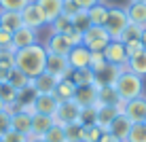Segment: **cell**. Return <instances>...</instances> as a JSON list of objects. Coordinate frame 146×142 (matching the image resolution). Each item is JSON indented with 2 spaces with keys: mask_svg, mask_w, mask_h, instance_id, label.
Masks as SVG:
<instances>
[{
  "mask_svg": "<svg viewBox=\"0 0 146 142\" xmlns=\"http://www.w3.org/2000/svg\"><path fill=\"white\" fill-rule=\"evenodd\" d=\"M123 104L125 102H121L119 106H98V119H95V125L102 127L104 131H108L110 123L114 121V117H117L119 113H123Z\"/></svg>",
  "mask_w": 146,
  "mask_h": 142,
  "instance_id": "obj_14",
  "label": "cell"
},
{
  "mask_svg": "<svg viewBox=\"0 0 146 142\" xmlns=\"http://www.w3.org/2000/svg\"><path fill=\"white\" fill-rule=\"evenodd\" d=\"M0 51H15L13 49V34L7 30H0Z\"/></svg>",
  "mask_w": 146,
  "mask_h": 142,
  "instance_id": "obj_43",
  "label": "cell"
},
{
  "mask_svg": "<svg viewBox=\"0 0 146 142\" xmlns=\"http://www.w3.org/2000/svg\"><path fill=\"white\" fill-rule=\"evenodd\" d=\"M108 11H110V7H108L106 2H98L95 7L89 9L87 15H89L91 26H104V23H106V19H108Z\"/></svg>",
  "mask_w": 146,
  "mask_h": 142,
  "instance_id": "obj_26",
  "label": "cell"
},
{
  "mask_svg": "<svg viewBox=\"0 0 146 142\" xmlns=\"http://www.w3.org/2000/svg\"><path fill=\"white\" fill-rule=\"evenodd\" d=\"M53 125H55L53 117L34 113V115H32V129H30V138H42V136L47 134Z\"/></svg>",
  "mask_w": 146,
  "mask_h": 142,
  "instance_id": "obj_16",
  "label": "cell"
},
{
  "mask_svg": "<svg viewBox=\"0 0 146 142\" xmlns=\"http://www.w3.org/2000/svg\"><path fill=\"white\" fill-rule=\"evenodd\" d=\"M2 110H4V104H2V100H0V113H2Z\"/></svg>",
  "mask_w": 146,
  "mask_h": 142,
  "instance_id": "obj_53",
  "label": "cell"
},
{
  "mask_svg": "<svg viewBox=\"0 0 146 142\" xmlns=\"http://www.w3.org/2000/svg\"><path fill=\"white\" fill-rule=\"evenodd\" d=\"M98 87V85H95ZM119 93L114 89V85H108V87H98V104L95 106H119Z\"/></svg>",
  "mask_w": 146,
  "mask_h": 142,
  "instance_id": "obj_23",
  "label": "cell"
},
{
  "mask_svg": "<svg viewBox=\"0 0 146 142\" xmlns=\"http://www.w3.org/2000/svg\"><path fill=\"white\" fill-rule=\"evenodd\" d=\"M7 129H11V115L7 110H2L0 113V134H4Z\"/></svg>",
  "mask_w": 146,
  "mask_h": 142,
  "instance_id": "obj_47",
  "label": "cell"
},
{
  "mask_svg": "<svg viewBox=\"0 0 146 142\" xmlns=\"http://www.w3.org/2000/svg\"><path fill=\"white\" fill-rule=\"evenodd\" d=\"M47 142H66V134H64V125H57L55 123L47 134L42 136Z\"/></svg>",
  "mask_w": 146,
  "mask_h": 142,
  "instance_id": "obj_40",
  "label": "cell"
},
{
  "mask_svg": "<svg viewBox=\"0 0 146 142\" xmlns=\"http://www.w3.org/2000/svg\"><path fill=\"white\" fill-rule=\"evenodd\" d=\"M38 43V30L34 28H28V26H21L19 30L13 32V49H26L30 45H36Z\"/></svg>",
  "mask_w": 146,
  "mask_h": 142,
  "instance_id": "obj_9",
  "label": "cell"
},
{
  "mask_svg": "<svg viewBox=\"0 0 146 142\" xmlns=\"http://www.w3.org/2000/svg\"><path fill=\"white\" fill-rule=\"evenodd\" d=\"M125 11H127V17L131 23L146 28V2H131Z\"/></svg>",
  "mask_w": 146,
  "mask_h": 142,
  "instance_id": "obj_25",
  "label": "cell"
},
{
  "mask_svg": "<svg viewBox=\"0 0 146 142\" xmlns=\"http://www.w3.org/2000/svg\"><path fill=\"white\" fill-rule=\"evenodd\" d=\"M114 140H117V138H114V136L110 134V131H104V134H102V138H100V142H114Z\"/></svg>",
  "mask_w": 146,
  "mask_h": 142,
  "instance_id": "obj_50",
  "label": "cell"
},
{
  "mask_svg": "<svg viewBox=\"0 0 146 142\" xmlns=\"http://www.w3.org/2000/svg\"><path fill=\"white\" fill-rule=\"evenodd\" d=\"M70 79L74 81L76 87H89V85H93L95 74H93V70H89V68H80V70H72Z\"/></svg>",
  "mask_w": 146,
  "mask_h": 142,
  "instance_id": "obj_28",
  "label": "cell"
},
{
  "mask_svg": "<svg viewBox=\"0 0 146 142\" xmlns=\"http://www.w3.org/2000/svg\"><path fill=\"white\" fill-rule=\"evenodd\" d=\"M66 38H68V43L72 45V47H76V45H83V34H80L78 30H74V28L66 34Z\"/></svg>",
  "mask_w": 146,
  "mask_h": 142,
  "instance_id": "obj_46",
  "label": "cell"
},
{
  "mask_svg": "<svg viewBox=\"0 0 146 142\" xmlns=\"http://www.w3.org/2000/svg\"><path fill=\"white\" fill-rule=\"evenodd\" d=\"M21 21H23V26L34 28V30H40L42 26H47V21H44L42 13H40L38 4L34 2V0L28 4V7H23V11H21Z\"/></svg>",
  "mask_w": 146,
  "mask_h": 142,
  "instance_id": "obj_10",
  "label": "cell"
},
{
  "mask_svg": "<svg viewBox=\"0 0 146 142\" xmlns=\"http://www.w3.org/2000/svg\"><path fill=\"white\" fill-rule=\"evenodd\" d=\"M0 140L2 142H28V136L19 134L15 129H7L4 134H0Z\"/></svg>",
  "mask_w": 146,
  "mask_h": 142,
  "instance_id": "obj_42",
  "label": "cell"
},
{
  "mask_svg": "<svg viewBox=\"0 0 146 142\" xmlns=\"http://www.w3.org/2000/svg\"><path fill=\"white\" fill-rule=\"evenodd\" d=\"M9 83H11L13 85V87L15 89H23V87H28V85L30 83H32V79H30V77H26V74H23L21 72V70H17V68H13L11 70V74H9Z\"/></svg>",
  "mask_w": 146,
  "mask_h": 142,
  "instance_id": "obj_31",
  "label": "cell"
},
{
  "mask_svg": "<svg viewBox=\"0 0 146 142\" xmlns=\"http://www.w3.org/2000/svg\"><path fill=\"white\" fill-rule=\"evenodd\" d=\"M127 142H146V125L144 123H131Z\"/></svg>",
  "mask_w": 146,
  "mask_h": 142,
  "instance_id": "obj_38",
  "label": "cell"
},
{
  "mask_svg": "<svg viewBox=\"0 0 146 142\" xmlns=\"http://www.w3.org/2000/svg\"><path fill=\"white\" fill-rule=\"evenodd\" d=\"M44 72L53 74L57 81H62V79H70V74H72V68H70L66 55H53V53H47Z\"/></svg>",
  "mask_w": 146,
  "mask_h": 142,
  "instance_id": "obj_5",
  "label": "cell"
},
{
  "mask_svg": "<svg viewBox=\"0 0 146 142\" xmlns=\"http://www.w3.org/2000/svg\"><path fill=\"white\" fill-rule=\"evenodd\" d=\"M74 4H76L78 9H83V11H89L91 7H95V4L100 2V0H72Z\"/></svg>",
  "mask_w": 146,
  "mask_h": 142,
  "instance_id": "obj_48",
  "label": "cell"
},
{
  "mask_svg": "<svg viewBox=\"0 0 146 142\" xmlns=\"http://www.w3.org/2000/svg\"><path fill=\"white\" fill-rule=\"evenodd\" d=\"M44 49H47V53H53V55H68L72 45L68 43L66 34H51L49 40L44 43Z\"/></svg>",
  "mask_w": 146,
  "mask_h": 142,
  "instance_id": "obj_15",
  "label": "cell"
},
{
  "mask_svg": "<svg viewBox=\"0 0 146 142\" xmlns=\"http://www.w3.org/2000/svg\"><path fill=\"white\" fill-rule=\"evenodd\" d=\"M144 125H146V119H144Z\"/></svg>",
  "mask_w": 146,
  "mask_h": 142,
  "instance_id": "obj_56",
  "label": "cell"
},
{
  "mask_svg": "<svg viewBox=\"0 0 146 142\" xmlns=\"http://www.w3.org/2000/svg\"><path fill=\"white\" fill-rule=\"evenodd\" d=\"M11 129L19 131V134L28 136L30 138V129H32V115L23 113V110H19V113H13L11 115Z\"/></svg>",
  "mask_w": 146,
  "mask_h": 142,
  "instance_id": "obj_21",
  "label": "cell"
},
{
  "mask_svg": "<svg viewBox=\"0 0 146 142\" xmlns=\"http://www.w3.org/2000/svg\"><path fill=\"white\" fill-rule=\"evenodd\" d=\"M104 129L98 125H83V142H100Z\"/></svg>",
  "mask_w": 146,
  "mask_h": 142,
  "instance_id": "obj_37",
  "label": "cell"
},
{
  "mask_svg": "<svg viewBox=\"0 0 146 142\" xmlns=\"http://www.w3.org/2000/svg\"><path fill=\"white\" fill-rule=\"evenodd\" d=\"M127 23H129V17H127V11H125V9L110 7L108 19H106V23H104V28H106V32L110 34V38H112V40H119L121 32L125 30Z\"/></svg>",
  "mask_w": 146,
  "mask_h": 142,
  "instance_id": "obj_4",
  "label": "cell"
},
{
  "mask_svg": "<svg viewBox=\"0 0 146 142\" xmlns=\"http://www.w3.org/2000/svg\"><path fill=\"white\" fill-rule=\"evenodd\" d=\"M142 32H144V28H142V26H138V23H131V21H129L127 26H125V30L121 32L119 40H121L123 45L133 43V40H140V38H142Z\"/></svg>",
  "mask_w": 146,
  "mask_h": 142,
  "instance_id": "obj_29",
  "label": "cell"
},
{
  "mask_svg": "<svg viewBox=\"0 0 146 142\" xmlns=\"http://www.w3.org/2000/svg\"><path fill=\"white\" fill-rule=\"evenodd\" d=\"M74 102H76L80 108H85V106H95V104H98V87H95V85H89V87H76Z\"/></svg>",
  "mask_w": 146,
  "mask_h": 142,
  "instance_id": "obj_19",
  "label": "cell"
},
{
  "mask_svg": "<svg viewBox=\"0 0 146 142\" xmlns=\"http://www.w3.org/2000/svg\"><path fill=\"white\" fill-rule=\"evenodd\" d=\"M72 28L74 30H78L80 34H85L89 28H91V21H89V15H87V11H76V15L72 17Z\"/></svg>",
  "mask_w": 146,
  "mask_h": 142,
  "instance_id": "obj_32",
  "label": "cell"
},
{
  "mask_svg": "<svg viewBox=\"0 0 146 142\" xmlns=\"http://www.w3.org/2000/svg\"><path fill=\"white\" fill-rule=\"evenodd\" d=\"M131 2H146V0H131Z\"/></svg>",
  "mask_w": 146,
  "mask_h": 142,
  "instance_id": "obj_54",
  "label": "cell"
},
{
  "mask_svg": "<svg viewBox=\"0 0 146 142\" xmlns=\"http://www.w3.org/2000/svg\"><path fill=\"white\" fill-rule=\"evenodd\" d=\"M119 72H121V68L106 64L102 70L93 72V74H95V79H93V85H98V87H108V85H114V83H117V77H119Z\"/></svg>",
  "mask_w": 146,
  "mask_h": 142,
  "instance_id": "obj_18",
  "label": "cell"
},
{
  "mask_svg": "<svg viewBox=\"0 0 146 142\" xmlns=\"http://www.w3.org/2000/svg\"><path fill=\"white\" fill-rule=\"evenodd\" d=\"M95 119H98V106H85V108H80V115H78L80 125H95Z\"/></svg>",
  "mask_w": 146,
  "mask_h": 142,
  "instance_id": "obj_36",
  "label": "cell"
},
{
  "mask_svg": "<svg viewBox=\"0 0 146 142\" xmlns=\"http://www.w3.org/2000/svg\"><path fill=\"white\" fill-rule=\"evenodd\" d=\"M78 115H80V106L74 102V100H68V102H59L57 113L53 115V121L57 125L78 123Z\"/></svg>",
  "mask_w": 146,
  "mask_h": 142,
  "instance_id": "obj_7",
  "label": "cell"
},
{
  "mask_svg": "<svg viewBox=\"0 0 146 142\" xmlns=\"http://www.w3.org/2000/svg\"><path fill=\"white\" fill-rule=\"evenodd\" d=\"M106 57H104L102 51H91V59H89V70H93V72H98V70H102L104 66H106Z\"/></svg>",
  "mask_w": 146,
  "mask_h": 142,
  "instance_id": "obj_41",
  "label": "cell"
},
{
  "mask_svg": "<svg viewBox=\"0 0 146 142\" xmlns=\"http://www.w3.org/2000/svg\"><path fill=\"white\" fill-rule=\"evenodd\" d=\"M140 43H142V47H144V51H146V28H144V32H142V38H140Z\"/></svg>",
  "mask_w": 146,
  "mask_h": 142,
  "instance_id": "obj_51",
  "label": "cell"
},
{
  "mask_svg": "<svg viewBox=\"0 0 146 142\" xmlns=\"http://www.w3.org/2000/svg\"><path fill=\"white\" fill-rule=\"evenodd\" d=\"M104 57H106V62L110 66H117V68H127V62H129V57H127V51H125V45L121 43V40H110L108 43V47L104 49Z\"/></svg>",
  "mask_w": 146,
  "mask_h": 142,
  "instance_id": "obj_6",
  "label": "cell"
},
{
  "mask_svg": "<svg viewBox=\"0 0 146 142\" xmlns=\"http://www.w3.org/2000/svg\"><path fill=\"white\" fill-rule=\"evenodd\" d=\"M57 83L59 81L49 72H42V74H38L36 79H32V87L36 89V93H53L55 87H57Z\"/></svg>",
  "mask_w": 146,
  "mask_h": 142,
  "instance_id": "obj_20",
  "label": "cell"
},
{
  "mask_svg": "<svg viewBox=\"0 0 146 142\" xmlns=\"http://www.w3.org/2000/svg\"><path fill=\"white\" fill-rule=\"evenodd\" d=\"M64 134H66V142H83V125L80 123L64 125Z\"/></svg>",
  "mask_w": 146,
  "mask_h": 142,
  "instance_id": "obj_34",
  "label": "cell"
},
{
  "mask_svg": "<svg viewBox=\"0 0 146 142\" xmlns=\"http://www.w3.org/2000/svg\"><path fill=\"white\" fill-rule=\"evenodd\" d=\"M114 142H123V140H114Z\"/></svg>",
  "mask_w": 146,
  "mask_h": 142,
  "instance_id": "obj_55",
  "label": "cell"
},
{
  "mask_svg": "<svg viewBox=\"0 0 146 142\" xmlns=\"http://www.w3.org/2000/svg\"><path fill=\"white\" fill-rule=\"evenodd\" d=\"M114 89H117L121 102L135 100V98H140V95H144V91H146L144 79L138 77V74H133L131 70H127V68H123V70L119 72L117 83H114Z\"/></svg>",
  "mask_w": 146,
  "mask_h": 142,
  "instance_id": "obj_2",
  "label": "cell"
},
{
  "mask_svg": "<svg viewBox=\"0 0 146 142\" xmlns=\"http://www.w3.org/2000/svg\"><path fill=\"white\" fill-rule=\"evenodd\" d=\"M36 89L32 87V83L28 85V87H23V89H19L17 91V100L15 102L19 104V108H23V106H30V104H34V100H36Z\"/></svg>",
  "mask_w": 146,
  "mask_h": 142,
  "instance_id": "obj_30",
  "label": "cell"
},
{
  "mask_svg": "<svg viewBox=\"0 0 146 142\" xmlns=\"http://www.w3.org/2000/svg\"><path fill=\"white\" fill-rule=\"evenodd\" d=\"M123 115L131 123H144V119H146V93L135 98V100L125 102L123 104Z\"/></svg>",
  "mask_w": 146,
  "mask_h": 142,
  "instance_id": "obj_8",
  "label": "cell"
},
{
  "mask_svg": "<svg viewBox=\"0 0 146 142\" xmlns=\"http://www.w3.org/2000/svg\"><path fill=\"white\" fill-rule=\"evenodd\" d=\"M0 100H2L4 106L15 104V100H17V89H15L9 81L7 83H0Z\"/></svg>",
  "mask_w": 146,
  "mask_h": 142,
  "instance_id": "obj_33",
  "label": "cell"
},
{
  "mask_svg": "<svg viewBox=\"0 0 146 142\" xmlns=\"http://www.w3.org/2000/svg\"><path fill=\"white\" fill-rule=\"evenodd\" d=\"M74 93H76V85H74L72 79H62L55 87L53 95L59 100V102H68V100H74Z\"/></svg>",
  "mask_w": 146,
  "mask_h": 142,
  "instance_id": "obj_24",
  "label": "cell"
},
{
  "mask_svg": "<svg viewBox=\"0 0 146 142\" xmlns=\"http://www.w3.org/2000/svg\"><path fill=\"white\" fill-rule=\"evenodd\" d=\"M30 2H32V0H0V11H15V13H21L23 7H28Z\"/></svg>",
  "mask_w": 146,
  "mask_h": 142,
  "instance_id": "obj_39",
  "label": "cell"
},
{
  "mask_svg": "<svg viewBox=\"0 0 146 142\" xmlns=\"http://www.w3.org/2000/svg\"><path fill=\"white\" fill-rule=\"evenodd\" d=\"M129 129H131V121H129L123 113H119L117 117H114V121L110 123V127H108V131L114 136V138H117V140H123V142H127Z\"/></svg>",
  "mask_w": 146,
  "mask_h": 142,
  "instance_id": "obj_17",
  "label": "cell"
},
{
  "mask_svg": "<svg viewBox=\"0 0 146 142\" xmlns=\"http://www.w3.org/2000/svg\"><path fill=\"white\" fill-rule=\"evenodd\" d=\"M23 26L21 21V13L15 11H0V30H7V32H15Z\"/></svg>",
  "mask_w": 146,
  "mask_h": 142,
  "instance_id": "obj_22",
  "label": "cell"
},
{
  "mask_svg": "<svg viewBox=\"0 0 146 142\" xmlns=\"http://www.w3.org/2000/svg\"><path fill=\"white\" fill-rule=\"evenodd\" d=\"M15 59V68L21 70L26 77L30 79H36L38 74L44 72V64H47V49L44 45H30L26 49H17L13 55Z\"/></svg>",
  "mask_w": 146,
  "mask_h": 142,
  "instance_id": "obj_1",
  "label": "cell"
},
{
  "mask_svg": "<svg viewBox=\"0 0 146 142\" xmlns=\"http://www.w3.org/2000/svg\"><path fill=\"white\" fill-rule=\"evenodd\" d=\"M76 11H80V9L72 2V0H64V9H62V15H64V17L72 19L74 15H76Z\"/></svg>",
  "mask_w": 146,
  "mask_h": 142,
  "instance_id": "obj_44",
  "label": "cell"
},
{
  "mask_svg": "<svg viewBox=\"0 0 146 142\" xmlns=\"http://www.w3.org/2000/svg\"><path fill=\"white\" fill-rule=\"evenodd\" d=\"M57 106H59V100L55 98L53 93H38L36 100H34V110H36L38 115L53 117L57 113Z\"/></svg>",
  "mask_w": 146,
  "mask_h": 142,
  "instance_id": "obj_12",
  "label": "cell"
},
{
  "mask_svg": "<svg viewBox=\"0 0 146 142\" xmlns=\"http://www.w3.org/2000/svg\"><path fill=\"white\" fill-rule=\"evenodd\" d=\"M127 70H131L133 74H138V77L146 79V51H140L138 55L129 57V62H127Z\"/></svg>",
  "mask_w": 146,
  "mask_h": 142,
  "instance_id": "obj_27",
  "label": "cell"
},
{
  "mask_svg": "<svg viewBox=\"0 0 146 142\" xmlns=\"http://www.w3.org/2000/svg\"><path fill=\"white\" fill-rule=\"evenodd\" d=\"M68 64L72 70H80V68H89V59H91V51L85 45H76L70 49V53L66 55Z\"/></svg>",
  "mask_w": 146,
  "mask_h": 142,
  "instance_id": "obj_11",
  "label": "cell"
},
{
  "mask_svg": "<svg viewBox=\"0 0 146 142\" xmlns=\"http://www.w3.org/2000/svg\"><path fill=\"white\" fill-rule=\"evenodd\" d=\"M49 26H51V34H68L70 30H72V19L59 15V17L55 19L53 23H49Z\"/></svg>",
  "mask_w": 146,
  "mask_h": 142,
  "instance_id": "obj_35",
  "label": "cell"
},
{
  "mask_svg": "<svg viewBox=\"0 0 146 142\" xmlns=\"http://www.w3.org/2000/svg\"><path fill=\"white\" fill-rule=\"evenodd\" d=\"M0 142H2V140H0Z\"/></svg>",
  "mask_w": 146,
  "mask_h": 142,
  "instance_id": "obj_57",
  "label": "cell"
},
{
  "mask_svg": "<svg viewBox=\"0 0 146 142\" xmlns=\"http://www.w3.org/2000/svg\"><path fill=\"white\" fill-rule=\"evenodd\" d=\"M28 142H47L44 138H28Z\"/></svg>",
  "mask_w": 146,
  "mask_h": 142,
  "instance_id": "obj_52",
  "label": "cell"
},
{
  "mask_svg": "<svg viewBox=\"0 0 146 142\" xmlns=\"http://www.w3.org/2000/svg\"><path fill=\"white\" fill-rule=\"evenodd\" d=\"M11 70H13V68H4V66H0V83H7V81H9Z\"/></svg>",
  "mask_w": 146,
  "mask_h": 142,
  "instance_id": "obj_49",
  "label": "cell"
},
{
  "mask_svg": "<svg viewBox=\"0 0 146 142\" xmlns=\"http://www.w3.org/2000/svg\"><path fill=\"white\" fill-rule=\"evenodd\" d=\"M125 51H127V57H133V55H138L140 51H144L142 43L140 40H133V43H127L125 45Z\"/></svg>",
  "mask_w": 146,
  "mask_h": 142,
  "instance_id": "obj_45",
  "label": "cell"
},
{
  "mask_svg": "<svg viewBox=\"0 0 146 142\" xmlns=\"http://www.w3.org/2000/svg\"><path fill=\"white\" fill-rule=\"evenodd\" d=\"M38 4L40 13H42L44 21L47 23H53L55 19L62 15V9H64V0H34Z\"/></svg>",
  "mask_w": 146,
  "mask_h": 142,
  "instance_id": "obj_13",
  "label": "cell"
},
{
  "mask_svg": "<svg viewBox=\"0 0 146 142\" xmlns=\"http://www.w3.org/2000/svg\"><path fill=\"white\" fill-rule=\"evenodd\" d=\"M110 40L112 38H110V34L106 32L104 26H91L83 34V45L89 49V51H104Z\"/></svg>",
  "mask_w": 146,
  "mask_h": 142,
  "instance_id": "obj_3",
  "label": "cell"
}]
</instances>
